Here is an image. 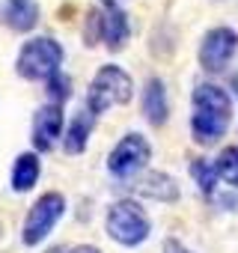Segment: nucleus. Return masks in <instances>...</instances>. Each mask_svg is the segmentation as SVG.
<instances>
[{
    "instance_id": "obj_1",
    "label": "nucleus",
    "mask_w": 238,
    "mask_h": 253,
    "mask_svg": "<svg viewBox=\"0 0 238 253\" xmlns=\"http://www.w3.org/2000/svg\"><path fill=\"white\" fill-rule=\"evenodd\" d=\"M232 95L220 84L199 81L191 92V137L199 146L220 143L232 125Z\"/></svg>"
},
{
    "instance_id": "obj_2",
    "label": "nucleus",
    "mask_w": 238,
    "mask_h": 253,
    "mask_svg": "<svg viewBox=\"0 0 238 253\" xmlns=\"http://www.w3.org/2000/svg\"><path fill=\"white\" fill-rule=\"evenodd\" d=\"M134 95V78L116 63H104L92 81H89V89H86V101L83 107L98 119L101 113H107L110 107L116 104H128Z\"/></svg>"
},
{
    "instance_id": "obj_3",
    "label": "nucleus",
    "mask_w": 238,
    "mask_h": 253,
    "mask_svg": "<svg viewBox=\"0 0 238 253\" xmlns=\"http://www.w3.org/2000/svg\"><path fill=\"white\" fill-rule=\"evenodd\" d=\"M104 232L119 247H140L152 235V217L137 200H116L104 214Z\"/></svg>"
},
{
    "instance_id": "obj_4",
    "label": "nucleus",
    "mask_w": 238,
    "mask_h": 253,
    "mask_svg": "<svg viewBox=\"0 0 238 253\" xmlns=\"http://www.w3.org/2000/svg\"><path fill=\"white\" fill-rule=\"evenodd\" d=\"M63 60H66V48L54 36H33L15 54V75L30 84L36 81L45 84L51 75L63 72Z\"/></svg>"
},
{
    "instance_id": "obj_5",
    "label": "nucleus",
    "mask_w": 238,
    "mask_h": 253,
    "mask_svg": "<svg viewBox=\"0 0 238 253\" xmlns=\"http://www.w3.org/2000/svg\"><path fill=\"white\" fill-rule=\"evenodd\" d=\"M66 214V197L60 191H45L27 211L24 217V226H21V244L24 247H36L42 244L54 229L57 223L63 220Z\"/></svg>"
},
{
    "instance_id": "obj_6",
    "label": "nucleus",
    "mask_w": 238,
    "mask_h": 253,
    "mask_svg": "<svg viewBox=\"0 0 238 253\" xmlns=\"http://www.w3.org/2000/svg\"><path fill=\"white\" fill-rule=\"evenodd\" d=\"M152 161V143L146 134L140 131H128L122 134L113 149L107 152V173L113 179H131L137 173L146 170V164Z\"/></svg>"
},
{
    "instance_id": "obj_7",
    "label": "nucleus",
    "mask_w": 238,
    "mask_h": 253,
    "mask_svg": "<svg viewBox=\"0 0 238 253\" xmlns=\"http://www.w3.org/2000/svg\"><path fill=\"white\" fill-rule=\"evenodd\" d=\"M238 54V33L232 27H211L202 33L199 39V51H197V60L202 66V72L208 75H217L223 72L232 57Z\"/></svg>"
},
{
    "instance_id": "obj_8",
    "label": "nucleus",
    "mask_w": 238,
    "mask_h": 253,
    "mask_svg": "<svg viewBox=\"0 0 238 253\" xmlns=\"http://www.w3.org/2000/svg\"><path fill=\"white\" fill-rule=\"evenodd\" d=\"M63 128H66V110H63V104H54V101L39 104L36 113H33V122H30V143H33V152H36V155L51 152V149L60 143Z\"/></svg>"
},
{
    "instance_id": "obj_9",
    "label": "nucleus",
    "mask_w": 238,
    "mask_h": 253,
    "mask_svg": "<svg viewBox=\"0 0 238 253\" xmlns=\"http://www.w3.org/2000/svg\"><path fill=\"white\" fill-rule=\"evenodd\" d=\"M42 21L39 0H3L0 6V24L9 27L12 33H30Z\"/></svg>"
},
{
    "instance_id": "obj_10",
    "label": "nucleus",
    "mask_w": 238,
    "mask_h": 253,
    "mask_svg": "<svg viewBox=\"0 0 238 253\" xmlns=\"http://www.w3.org/2000/svg\"><path fill=\"white\" fill-rule=\"evenodd\" d=\"M128 39H131L128 12L119 3L101 6V42L107 45V51H122L128 45Z\"/></svg>"
},
{
    "instance_id": "obj_11",
    "label": "nucleus",
    "mask_w": 238,
    "mask_h": 253,
    "mask_svg": "<svg viewBox=\"0 0 238 253\" xmlns=\"http://www.w3.org/2000/svg\"><path fill=\"white\" fill-rule=\"evenodd\" d=\"M140 113L149 125L161 128L170 119V101H167V84L161 78H149L143 84V95H140Z\"/></svg>"
},
{
    "instance_id": "obj_12",
    "label": "nucleus",
    "mask_w": 238,
    "mask_h": 253,
    "mask_svg": "<svg viewBox=\"0 0 238 253\" xmlns=\"http://www.w3.org/2000/svg\"><path fill=\"white\" fill-rule=\"evenodd\" d=\"M92 131H95V116L86 107H80L78 113H72V122L63 128V137H60L66 155H83L86 146H89Z\"/></svg>"
},
{
    "instance_id": "obj_13",
    "label": "nucleus",
    "mask_w": 238,
    "mask_h": 253,
    "mask_svg": "<svg viewBox=\"0 0 238 253\" xmlns=\"http://www.w3.org/2000/svg\"><path fill=\"white\" fill-rule=\"evenodd\" d=\"M39 176H42V161H39V155H36L33 149H30V152H18L15 161H12L9 188H12L15 194H27V191L36 188Z\"/></svg>"
},
{
    "instance_id": "obj_14",
    "label": "nucleus",
    "mask_w": 238,
    "mask_h": 253,
    "mask_svg": "<svg viewBox=\"0 0 238 253\" xmlns=\"http://www.w3.org/2000/svg\"><path fill=\"white\" fill-rule=\"evenodd\" d=\"M137 194H143L146 200H155V203H176L179 200V182L170 173L149 170L137 179Z\"/></svg>"
},
{
    "instance_id": "obj_15",
    "label": "nucleus",
    "mask_w": 238,
    "mask_h": 253,
    "mask_svg": "<svg viewBox=\"0 0 238 253\" xmlns=\"http://www.w3.org/2000/svg\"><path fill=\"white\" fill-rule=\"evenodd\" d=\"M188 173L191 179L199 185V191L205 197H217V170H214V161L211 158H191L188 161Z\"/></svg>"
},
{
    "instance_id": "obj_16",
    "label": "nucleus",
    "mask_w": 238,
    "mask_h": 253,
    "mask_svg": "<svg viewBox=\"0 0 238 253\" xmlns=\"http://www.w3.org/2000/svg\"><path fill=\"white\" fill-rule=\"evenodd\" d=\"M214 170L217 179H223L229 188L238 191V146H223L214 158Z\"/></svg>"
},
{
    "instance_id": "obj_17",
    "label": "nucleus",
    "mask_w": 238,
    "mask_h": 253,
    "mask_svg": "<svg viewBox=\"0 0 238 253\" xmlns=\"http://www.w3.org/2000/svg\"><path fill=\"white\" fill-rule=\"evenodd\" d=\"M45 92L54 104H66V98H72V78L66 72H57L45 81Z\"/></svg>"
},
{
    "instance_id": "obj_18",
    "label": "nucleus",
    "mask_w": 238,
    "mask_h": 253,
    "mask_svg": "<svg viewBox=\"0 0 238 253\" xmlns=\"http://www.w3.org/2000/svg\"><path fill=\"white\" fill-rule=\"evenodd\" d=\"M83 42L86 48H95L101 42V6H89L83 15Z\"/></svg>"
},
{
    "instance_id": "obj_19",
    "label": "nucleus",
    "mask_w": 238,
    "mask_h": 253,
    "mask_svg": "<svg viewBox=\"0 0 238 253\" xmlns=\"http://www.w3.org/2000/svg\"><path fill=\"white\" fill-rule=\"evenodd\" d=\"M161 253H194V250H191L188 244H182L179 238H173V235H170V238H164V247H161Z\"/></svg>"
},
{
    "instance_id": "obj_20",
    "label": "nucleus",
    "mask_w": 238,
    "mask_h": 253,
    "mask_svg": "<svg viewBox=\"0 0 238 253\" xmlns=\"http://www.w3.org/2000/svg\"><path fill=\"white\" fill-rule=\"evenodd\" d=\"M69 253H101V250H98L95 244H75Z\"/></svg>"
},
{
    "instance_id": "obj_21",
    "label": "nucleus",
    "mask_w": 238,
    "mask_h": 253,
    "mask_svg": "<svg viewBox=\"0 0 238 253\" xmlns=\"http://www.w3.org/2000/svg\"><path fill=\"white\" fill-rule=\"evenodd\" d=\"M45 253H69V247H66V244H54V247H48Z\"/></svg>"
},
{
    "instance_id": "obj_22",
    "label": "nucleus",
    "mask_w": 238,
    "mask_h": 253,
    "mask_svg": "<svg viewBox=\"0 0 238 253\" xmlns=\"http://www.w3.org/2000/svg\"><path fill=\"white\" fill-rule=\"evenodd\" d=\"M232 86H235V95H238V72H235V78H232Z\"/></svg>"
},
{
    "instance_id": "obj_23",
    "label": "nucleus",
    "mask_w": 238,
    "mask_h": 253,
    "mask_svg": "<svg viewBox=\"0 0 238 253\" xmlns=\"http://www.w3.org/2000/svg\"><path fill=\"white\" fill-rule=\"evenodd\" d=\"M110 3H119V0H101V6H110Z\"/></svg>"
}]
</instances>
